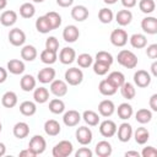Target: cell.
Instances as JSON below:
<instances>
[{"mask_svg":"<svg viewBox=\"0 0 157 157\" xmlns=\"http://www.w3.org/2000/svg\"><path fill=\"white\" fill-rule=\"evenodd\" d=\"M49 110L53 114H61L65 112V103L60 98H53L49 102Z\"/></svg>","mask_w":157,"mask_h":157,"instance_id":"obj_39","label":"cell"},{"mask_svg":"<svg viewBox=\"0 0 157 157\" xmlns=\"http://www.w3.org/2000/svg\"><path fill=\"white\" fill-rule=\"evenodd\" d=\"M33 98H34V102L36 103L43 104V103L48 102V99H49V91L45 87L34 88V91H33Z\"/></svg>","mask_w":157,"mask_h":157,"instance_id":"obj_34","label":"cell"},{"mask_svg":"<svg viewBox=\"0 0 157 157\" xmlns=\"http://www.w3.org/2000/svg\"><path fill=\"white\" fill-rule=\"evenodd\" d=\"M148 104H150V108H151L152 112H157V93H153L150 97Z\"/></svg>","mask_w":157,"mask_h":157,"instance_id":"obj_52","label":"cell"},{"mask_svg":"<svg viewBox=\"0 0 157 157\" xmlns=\"http://www.w3.org/2000/svg\"><path fill=\"white\" fill-rule=\"evenodd\" d=\"M7 78V70L0 66V83H4Z\"/></svg>","mask_w":157,"mask_h":157,"instance_id":"obj_56","label":"cell"},{"mask_svg":"<svg viewBox=\"0 0 157 157\" xmlns=\"http://www.w3.org/2000/svg\"><path fill=\"white\" fill-rule=\"evenodd\" d=\"M94 152H96V155L98 157H109L112 155V152H113V147L108 141L102 140L96 145Z\"/></svg>","mask_w":157,"mask_h":157,"instance_id":"obj_19","label":"cell"},{"mask_svg":"<svg viewBox=\"0 0 157 157\" xmlns=\"http://www.w3.org/2000/svg\"><path fill=\"white\" fill-rule=\"evenodd\" d=\"M134 110H132V107L131 104H129L128 102H124V103H120L117 108V114L120 119L123 120H128L129 118H131Z\"/></svg>","mask_w":157,"mask_h":157,"instance_id":"obj_28","label":"cell"},{"mask_svg":"<svg viewBox=\"0 0 157 157\" xmlns=\"http://www.w3.org/2000/svg\"><path fill=\"white\" fill-rule=\"evenodd\" d=\"M74 151V146L69 140H63L60 142H58L52 151L53 157H67L72 153Z\"/></svg>","mask_w":157,"mask_h":157,"instance_id":"obj_2","label":"cell"},{"mask_svg":"<svg viewBox=\"0 0 157 157\" xmlns=\"http://www.w3.org/2000/svg\"><path fill=\"white\" fill-rule=\"evenodd\" d=\"M98 91H99L101 94H103V96H113V94H115L117 88H115L114 86H112V85L104 78V80H102V81L99 82V85H98Z\"/></svg>","mask_w":157,"mask_h":157,"instance_id":"obj_41","label":"cell"},{"mask_svg":"<svg viewBox=\"0 0 157 157\" xmlns=\"http://www.w3.org/2000/svg\"><path fill=\"white\" fill-rule=\"evenodd\" d=\"M39 58H40V61H42V63H44V64H47V65H52V64H54V63L56 61L58 55H56V53L53 52V50L44 49V50L40 53Z\"/></svg>","mask_w":157,"mask_h":157,"instance_id":"obj_40","label":"cell"},{"mask_svg":"<svg viewBox=\"0 0 157 157\" xmlns=\"http://www.w3.org/2000/svg\"><path fill=\"white\" fill-rule=\"evenodd\" d=\"M141 156H142V157H156V156H157V150H156L153 146L144 147V150H142V152H141Z\"/></svg>","mask_w":157,"mask_h":157,"instance_id":"obj_49","label":"cell"},{"mask_svg":"<svg viewBox=\"0 0 157 157\" xmlns=\"http://www.w3.org/2000/svg\"><path fill=\"white\" fill-rule=\"evenodd\" d=\"M92 66H93V72L98 76H103V75L108 74L109 67H110V65H107V64L101 63V61H94L92 64Z\"/></svg>","mask_w":157,"mask_h":157,"instance_id":"obj_47","label":"cell"},{"mask_svg":"<svg viewBox=\"0 0 157 157\" xmlns=\"http://www.w3.org/2000/svg\"><path fill=\"white\" fill-rule=\"evenodd\" d=\"M34 26H36V29H37L39 33H42V34H47V33H49L50 31H53L52 27H50V23H49L48 18L45 17V15H44V16H39V17L36 20Z\"/></svg>","mask_w":157,"mask_h":157,"instance_id":"obj_29","label":"cell"},{"mask_svg":"<svg viewBox=\"0 0 157 157\" xmlns=\"http://www.w3.org/2000/svg\"><path fill=\"white\" fill-rule=\"evenodd\" d=\"M32 1H33V2H38V4H39V2H43L44 0H32Z\"/></svg>","mask_w":157,"mask_h":157,"instance_id":"obj_62","label":"cell"},{"mask_svg":"<svg viewBox=\"0 0 157 157\" xmlns=\"http://www.w3.org/2000/svg\"><path fill=\"white\" fill-rule=\"evenodd\" d=\"M125 157H140V153L137 151H126Z\"/></svg>","mask_w":157,"mask_h":157,"instance_id":"obj_57","label":"cell"},{"mask_svg":"<svg viewBox=\"0 0 157 157\" xmlns=\"http://www.w3.org/2000/svg\"><path fill=\"white\" fill-rule=\"evenodd\" d=\"M44 131L49 136H56L60 134L61 126H60L59 121H56L55 119H48L44 123Z\"/></svg>","mask_w":157,"mask_h":157,"instance_id":"obj_22","label":"cell"},{"mask_svg":"<svg viewBox=\"0 0 157 157\" xmlns=\"http://www.w3.org/2000/svg\"><path fill=\"white\" fill-rule=\"evenodd\" d=\"M38 55V52L36 49L34 45H23L22 49H21V58L25 60V61H33Z\"/></svg>","mask_w":157,"mask_h":157,"instance_id":"obj_27","label":"cell"},{"mask_svg":"<svg viewBox=\"0 0 157 157\" xmlns=\"http://www.w3.org/2000/svg\"><path fill=\"white\" fill-rule=\"evenodd\" d=\"M104 1V4H108V5H113V4H115L118 0H103Z\"/></svg>","mask_w":157,"mask_h":157,"instance_id":"obj_61","label":"cell"},{"mask_svg":"<svg viewBox=\"0 0 157 157\" xmlns=\"http://www.w3.org/2000/svg\"><path fill=\"white\" fill-rule=\"evenodd\" d=\"M80 120H81V114L75 109H70V110L65 112L63 115V121L69 128L76 126L80 123Z\"/></svg>","mask_w":157,"mask_h":157,"instance_id":"obj_13","label":"cell"},{"mask_svg":"<svg viewBox=\"0 0 157 157\" xmlns=\"http://www.w3.org/2000/svg\"><path fill=\"white\" fill-rule=\"evenodd\" d=\"M129 40H130L131 47L135 48V49H142V48H145L147 45V38L142 33H135V34H132Z\"/></svg>","mask_w":157,"mask_h":157,"instance_id":"obj_30","label":"cell"},{"mask_svg":"<svg viewBox=\"0 0 157 157\" xmlns=\"http://www.w3.org/2000/svg\"><path fill=\"white\" fill-rule=\"evenodd\" d=\"M112 86H114L117 90L125 82V76H124V74L123 72H120V71H112L109 75H108V77L105 78Z\"/></svg>","mask_w":157,"mask_h":157,"instance_id":"obj_26","label":"cell"},{"mask_svg":"<svg viewBox=\"0 0 157 157\" xmlns=\"http://www.w3.org/2000/svg\"><path fill=\"white\" fill-rule=\"evenodd\" d=\"M120 93H121V96L125 98V99H132L134 97H135V94H136V90H135V86L131 83V82H124L120 87Z\"/></svg>","mask_w":157,"mask_h":157,"instance_id":"obj_35","label":"cell"},{"mask_svg":"<svg viewBox=\"0 0 157 157\" xmlns=\"http://www.w3.org/2000/svg\"><path fill=\"white\" fill-rule=\"evenodd\" d=\"M9 42L13 47H21L26 42V33L20 28H12L9 32Z\"/></svg>","mask_w":157,"mask_h":157,"instance_id":"obj_7","label":"cell"},{"mask_svg":"<svg viewBox=\"0 0 157 157\" xmlns=\"http://www.w3.org/2000/svg\"><path fill=\"white\" fill-rule=\"evenodd\" d=\"M139 9L144 13H152L156 9V2L155 0H140L139 2Z\"/></svg>","mask_w":157,"mask_h":157,"instance_id":"obj_45","label":"cell"},{"mask_svg":"<svg viewBox=\"0 0 157 157\" xmlns=\"http://www.w3.org/2000/svg\"><path fill=\"white\" fill-rule=\"evenodd\" d=\"M146 54L150 59H156L157 58V44L153 43V44H150L146 49Z\"/></svg>","mask_w":157,"mask_h":157,"instance_id":"obj_51","label":"cell"},{"mask_svg":"<svg viewBox=\"0 0 157 157\" xmlns=\"http://www.w3.org/2000/svg\"><path fill=\"white\" fill-rule=\"evenodd\" d=\"M137 4V0H121V5L126 9H131Z\"/></svg>","mask_w":157,"mask_h":157,"instance_id":"obj_54","label":"cell"},{"mask_svg":"<svg viewBox=\"0 0 157 157\" xmlns=\"http://www.w3.org/2000/svg\"><path fill=\"white\" fill-rule=\"evenodd\" d=\"M20 112L25 117H32L37 112V105L32 101H25L20 104Z\"/></svg>","mask_w":157,"mask_h":157,"instance_id":"obj_33","label":"cell"},{"mask_svg":"<svg viewBox=\"0 0 157 157\" xmlns=\"http://www.w3.org/2000/svg\"><path fill=\"white\" fill-rule=\"evenodd\" d=\"M36 85H37V81L36 78L27 74V75H23L22 78L20 80V86H21V90L25 91V92H31L36 88Z\"/></svg>","mask_w":157,"mask_h":157,"instance_id":"obj_25","label":"cell"},{"mask_svg":"<svg viewBox=\"0 0 157 157\" xmlns=\"http://www.w3.org/2000/svg\"><path fill=\"white\" fill-rule=\"evenodd\" d=\"M88 15H90L88 9L85 5H76L71 10V17L77 22H82V21L87 20Z\"/></svg>","mask_w":157,"mask_h":157,"instance_id":"obj_18","label":"cell"},{"mask_svg":"<svg viewBox=\"0 0 157 157\" xmlns=\"http://www.w3.org/2000/svg\"><path fill=\"white\" fill-rule=\"evenodd\" d=\"M65 82L70 86H77L83 80V72L78 67H70L65 71Z\"/></svg>","mask_w":157,"mask_h":157,"instance_id":"obj_3","label":"cell"},{"mask_svg":"<svg viewBox=\"0 0 157 157\" xmlns=\"http://www.w3.org/2000/svg\"><path fill=\"white\" fill-rule=\"evenodd\" d=\"M17 21V13L13 10H6L0 16V23L5 27H11Z\"/></svg>","mask_w":157,"mask_h":157,"instance_id":"obj_21","label":"cell"},{"mask_svg":"<svg viewBox=\"0 0 157 157\" xmlns=\"http://www.w3.org/2000/svg\"><path fill=\"white\" fill-rule=\"evenodd\" d=\"M99 132L104 137H112L117 132V124L110 119H105L99 124Z\"/></svg>","mask_w":157,"mask_h":157,"instance_id":"obj_11","label":"cell"},{"mask_svg":"<svg viewBox=\"0 0 157 157\" xmlns=\"http://www.w3.org/2000/svg\"><path fill=\"white\" fill-rule=\"evenodd\" d=\"M115 21L119 26H128L132 21V12L130 10H119L115 15Z\"/></svg>","mask_w":157,"mask_h":157,"instance_id":"obj_24","label":"cell"},{"mask_svg":"<svg viewBox=\"0 0 157 157\" xmlns=\"http://www.w3.org/2000/svg\"><path fill=\"white\" fill-rule=\"evenodd\" d=\"M59 60L64 65L72 64L76 60V52H75V49L74 48H70V47L63 48L60 50V53H59Z\"/></svg>","mask_w":157,"mask_h":157,"instance_id":"obj_12","label":"cell"},{"mask_svg":"<svg viewBox=\"0 0 157 157\" xmlns=\"http://www.w3.org/2000/svg\"><path fill=\"white\" fill-rule=\"evenodd\" d=\"M36 13V7L32 2H23L20 6V16L23 18H32Z\"/></svg>","mask_w":157,"mask_h":157,"instance_id":"obj_38","label":"cell"},{"mask_svg":"<svg viewBox=\"0 0 157 157\" xmlns=\"http://www.w3.org/2000/svg\"><path fill=\"white\" fill-rule=\"evenodd\" d=\"M78 37H80V31H78V28L75 25H69L63 31V38L67 43L76 42L78 39Z\"/></svg>","mask_w":157,"mask_h":157,"instance_id":"obj_16","label":"cell"},{"mask_svg":"<svg viewBox=\"0 0 157 157\" xmlns=\"http://www.w3.org/2000/svg\"><path fill=\"white\" fill-rule=\"evenodd\" d=\"M12 132H13V136L17 137V139H25L28 136L29 134V125L25 121H18L13 125V129H12Z\"/></svg>","mask_w":157,"mask_h":157,"instance_id":"obj_23","label":"cell"},{"mask_svg":"<svg viewBox=\"0 0 157 157\" xmlns=\"http://www.w3.org/2000/svg\"><path fill=\"white\" fill-rule=\"evenodd\" d=\"M86 124H88L90 126H96L98 125L99 123V115L98 113H96L94 110H85L82 113V117H81Z\"/></svg>","mask_w":157,"mask_h":157,"instance_id":"obj_37","label":"cell"},{"mask_svg":"<svg viewBox=\"0 0 157 157\" xmlns=\"http://www.w3.org/2000/svg\"><path fill=\"white\" fill-rule=\"evenodd\" d=\"M96 61H101V63H104L107 65H112L114 59H113V55L105 50H101L96 54Z\"/></svg>","mask_w":157,"mask_h":157,"instance_id":"obj_46","label":"cell"},{"mask_svg":"<svg viewBox=\"0 0 157 157\" xmlns=\"http://www.w3.org/2000/svg\"><path fill=\"white\" fill-rule=\"evenodd\" d=\"M45 49H49V50H53V52L58 53V50H59V40L54 36L48 37L47 40H45Z\"/></svg>","mask_w":157,"mask_h":157,"instance_id":"obj_48","label":"cell"},{"mask_svg":"<svg viewBox=\"0 0 157 157\" xmlns=\"http://www.w3.org/2000/svg\"><path fill=\"white\" fill-rule=\"evenodd\" d=\"M1 130H2V125H1V123H0V132H1Z\"/></svg>","mask_w":157,"mask_h":157,"instance_id":"obj_63","label":"cell"},{"mask_svg":"<svg viewBox=\"0 0 157 157\" xmlns=\"http://www.w3.org/2000/svg\"><path fill=\"white\" fill-rule=\"evenodd\" d=\"M28 148L32 150L36 153V156L37 155H42L45 151V148H47V141H45V139L42 135H34L29 140Z\"/></svg>","mask_w":157,"mask_h":157,"instance_id":"obj_4","label":"cell"},{"mask_svg":"<svg viewBox=\"0 0 157 157\" xmlns=\"http://www.w3.org/2000/svg\"><path fill=\"white\" fill-rule=\"evenodd\" d=\"M132 135H134V139H135L136 144H139V145H145V144L148 141V139H150V132H148V130H147L146 128H144V126L137 128V129L132 132Z\"/></svg>","mask_w":157,"mask_h":157,"instance_id":"obj_32","label":"cell"},{"mask_svg":"<svg viewBox=\"0 0 157 157\" xmlns=\"http://www.w3.org/2000/svg\"><path fill=\"white\" fill-rule=\"evenodd\" d=\"M141 28L147 34H156L157 33V18L153 16H147L142 18Z\"/></svg>","mask_w":157,"mask_h":157,"instance_id":"obj_14","label":"cell"},{"mask_svg":"<svg viewBox=\"0 0 157 157\" xmlns=\"http://www.w3.org/2000/svg\"><path fill=\"white\" fill-rule=\"evenodd\" d=\"M76 157H92L93 156V152L88 148V147H81L76 151L75 153Z\"/></svg>","mask_w":157,"mask_h":157,"instance_id":"obj_50","label":"cell"},{"mask_svg":"<svg viewBox=\"0 0 157 157\" xmlns=\"http://www.w3.org/2000/svg\"><path fill=\"white\" fill-rule=\"evenodd\" d=\"M75 136H76V140L78 144L86 146V145H90L92 139H93V134L91 131L90 128L87 126H80L76 129V132H75Z\"/></svg>","mask_w":157,"mask_h":157,"instance_id":"obj_5","label":"cell"},{"mask_svg":"<svg viewBox=\"0 0 157 157\" xmlns=\"http://www.w3.org/2000/svg\"><path fill=\"white\" fill-rule=\"evenodd\" d=\"M7 5V0H0V10H4Z\"/></svg>","mask_w":157,"mask_h":157,"instance_id":"obj_60","label":"cell"},{"mask_svg":"<svg viewBox=\"0 0 157 157\" xmlns=\"http://www.w3.org/2000/svg\"><path fill=\"white\" fill-rule=\"evenodd\" d=\"M7 71L12 75H20L25 71L26 66H25V63L20 59H11L7 61V66H6Z\"/></svg>","mask_w":157,"mask_h":157,"instance_id":"obj_20","label":"cell"},{"mask_svg":"<svg viewBox=\"0 0 157 157\" xmlns=\"http://www.w3.org/2000/svg\"><path fill=\"white\" fill-rule=\"evenodd\" d=\"M134 83L140 88H145V87L150 86V83H151L150 72H147L146 70H137L134 74Z\"/></svg>","mask_w":157,"mask_h":157,"instance_id":"obj_9","label":"cell"},{"mask_svg":"<svg viewBox=\"0 0 157 157\" xmlns=\"http://www.w3.org/2000/svg\"><path fill=\"white\" fill-rule=\"evenodd\" d=\"M113 18H114V13H113V11H112L110 9L103 7V9L99 10V12H98V20H99L102 23L108 25V23L112 22Z\"/></svg>","mask_w":157,"mask_h":157,"instance_id":"obj_43","label":"cell"},{"mask_svg":"<svg viewBox=\"0 0 157 157\" xmlns=\"http://www.w3.org/2000/svg\"><path fill=\"white\" fill-rule=\"evenodd\" d=\"M135 119L140 124H147L152 119V112L147 108H141L135 113Z\"/></svg>","mask_w":157,"mask_h":157,"instance_id":"obj_36","label":"cell"},{"mask_svg":"<svg viewBox=\"0 0 157 157\" xmlns=\"http://www.w3.org/2000/svg\"><path fill=\"white\" fill-rule=\"evenodd\" d=\"M114 112H115V105H114V102L113 101H110V99H103V101L99 102V104H98V113L102 117L108 118Z\"/></svg>","mask_w":157,"mask_h":157,"instance_id":"obj_17","label":"cell"},{"mask_svg":"<svg viewBox=\"0 0 157 157\" xmlns=\"http://www.w3.org/2000/svg\"><path fill=\"white\" fill-rule=\"evenodd\" d=\"M67 83L64 80H53L50 82V92L55 97H64L67 93Z\"/></svg>","mask_w":157,"mask_h":157,"instance_id":"obj_10","label":"cell"},{"mask_svg":"<svg viewBox=\"0 0 157 157\" xmlns=\"http://www.w3.org/2000/svg\"><path fill=\"white\" fill-rule=\"evenodd\" d=\"M5 153H6V146H5V144L0 142V157H2Z\"/></svg>","mask_w":157,"mask_h":157,"instance_id":"obj_59","label":"cell"},{"mask_svg":"<svg viewBox=\"0 0 157 157\" xmlns=\"http://www.w3.org/2000/svg\"><path fill=\"white\" fill-rule=\"evenodd\" d=\"M132 126L129 123H121L119 125V128H117V135H118V140L120 142H129L130 139L132 137Z\"/></svg>","mask_w":157,"mask_h":157,"instance_id":"obj_6","label":"cell"},{"mask_svg":"<svg viewBox=\"0 0 157 157\" xmlns=\"http://www.w3.org/2000/svg\"><path fill=\"white\" fill-rule=\"evenodd\" d=\"M45 17H47L48 21H49L52 29H56V28L60 27V25H61V16H60L58 12H55V11H49V12L45 13Z\"/></svg>","mask_w":157,"mask_h":157,"instance_id":"obj_42","label":"cell"},{"mask_svg":"<svg viewBox=\"0 0 157 157\" xmlns=\"http://www.w3.org/2000/svg\"><path fill=\"white\" fill-rule=\"evenodd\" d=\"M117 60H118L119 65H121L126 69H135L137 66V56L135 55V53H132L131 50H128V49L120 50L117 55Z\"/></svg>","mask_w":157,"mask_h":157,"instance_id":"obj_1","label":"cell"},{"mask_svg":"<svg viewBox=\"0 0 157 157\" xmlns=\"http://www.w3.org/2000/svg\"><path fill=\"white\" fill-rule=\"evenodd\" d=\"M76 61H77L80 67L86 69V67H90L93 64V58L88 53H82L78 56H76Z\"/></svg>","mask_w":157,"mask_h":157,"instance_id":"obj_44","label":"cell"},{"mask_svg":"<svg viewBox=\"0 0 157 157\" xmlns=\"http://www.w3.org/2000/svg\"><path fill=\"white\" fill-rule=\"evenodd\" d=\"M17 94L13 91H7L1 97V104L5 108H13L17 104Z\"/></svg>","mask_w":157,"mask_h":157,"instance_id":"obj_31","label":"cell"},{"mask_svg":"<svg viewBox=\"0 0 157 157\" xmlns=\"http://www.w3.org/2000/svg\"><path fill=\"white\" fill-rule=\"evenodd\" d=\"M20 156H21V157H36V153H34L32 150H29V148L27 147L26 150L20 151Z\"/></svg>","mask_w":157,"mask_h":157,"instance_id":"obj_53","label":"cell"},{"mask_svg":"<svg viewBox=\"0 0 157 157\" xmlns=\"http://www.w3.org/2000/svg\"><path fill=\"white\" fill-rule=\"evenodd\" d=\"M56 4L61 7H69L74 4V0H56Z\"/></svg>","mask_w":157,"mask_h":157,"instance_id":"obj_55","label":"cell"},{"mask_svg":"<svg viewBox=\"0 0 157 157\" xmlns=\"http://www.w3.org/2000/svg\"><path fill=\"white\" fill-rule=\"evenodd\" d=\"M110 43L114 47H124L128 43V33L121 28L114 29L110 33Z\"/></svg>","mask_w":157,"mask_h":157,"instance_id":"obj_8","label":"cell"},{"mask_svg":"<svg viewBox=\"0 0 157 157\" xmlns=\"http://www.w3.org/2000/svg\"><path fill=\"white\" fill-rule=\"evenodd\" d=\"M151 72H152L153 76H157V61H156V60H155V61L152 63V65H151Z\"/></svg>","mask_w":157,"mask_h":157,"instance_id":"obj_58","label":"cell"},{"mask_svg":"<svg viewBox=\"0 0 157 157\" xmlns=\"http://www.w3.org/2000/svg\"><path fill=\"white\" fill-rule=\"evenodd\" d=\"M55 70L50 66H45L43 67L42 70L38 71V75H37V80L40 82V83H50L54 78H55Z\"/></svg>","mask_w":157,"mask_h":157,"instance_id":"obj_15","label":"cell"}]
</instances>
